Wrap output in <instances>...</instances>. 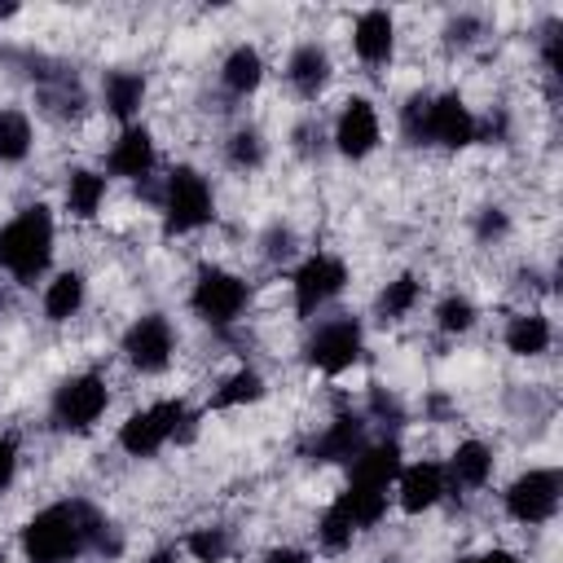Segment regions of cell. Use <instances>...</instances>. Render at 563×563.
<instances>
[{
    "label": "cell",
    "mask_w": 563,
    "mask_h": 563,
    "mask_svg": "<svg viewBox=\"0 0 563 563\" xmlns=\"http://www.w3.org/2000/svg\"><path fill=\"white\" fill-rule=\"evenodd\" d=\"M106 198H110V180H106L101 167H79V163H75V167L62 176V211H66L70 220L92 224V220L101 216Z\"/></svg>",
    "instance_id": "ffe728a7"
},
{
    "label": "cell",
    "mask_w": 563,
    "mask_h": 563,
    "mask_svg": "<svg viewBox=\"0 0 563 563\" xmlns=\"http://www.w3.org/2000/svg\"><path fill=\"white\" fill-rule=\"evenodd\" d=\"M176 347H180V339H176V325H172L167 312H141V317H132L128 330L119 334V356H123V365H128L132 374H145V378L163 374V369L176 361Z\"/></svg>",
    "instance_id": "8fae6325"
},
{
    "label": "cell",
    "mask_w": 563,
    "mask_h": 563,
    "mask_svg": "<svg viewBox=\"0 0 563 563\" xmlns=\"http://www.w3.org/2000/svg\"><path fill=\"white\" fill-rule=\"evenodd\" d=\"M158 216H163V233L167 238H189L216 224V189L207 180V172H198L194 163H176L167 167L163 185H158Z\"/></svg>",
    "instance_id": "277c9868"
},
{
    "label": "cell",
    "mask_w": 563,
    "mask_h": 563,
    "mask_svg": "<svg viewBox=\"0 0 563 563\" xmlns=\"http://www.w3.org/2000/svg\"><path fill=\"white\" fill-rule=\"evenodd\" d=\"M400 132L409 145H431V150H444V154H462L479 141V114L471 110V101L457 92V88H444V92H413L405 106H400Z\"/></svg>",
    "instance_id": "7a4b0ae2"
},
{
    "label": "cell",
    "mask_w": 563,
    "mask_h": 563,
    "mask_svg": "<svg viewBox=\"0 0 563 563\" xmlns=\"http://www.w3.org/2000/svg\"><path fill=\"white\" fill-rule=\"evenodd\" d=\"M233 532L224 528V523H198V528H189L185 532V541H180V554L189 559V563H229L233 559Z\"/></svg>",
    "instance_id": "f1b7e54d"
},
{
    "label": "cell",
    "mask_w": 563,
    "mask_h": 563,
    "mask_svg": "<svg viewBox=\"0 0 563 563\" xmlns=\"http://www.w3.org/2000/svg\"><path fill=\"white\" fill-rule=\"evenodd\" d=\"M268 396V378L255 369V365H238L229 369L211 396H207V409H246V405H260Z\"/></svg>",
    "instance_id": "484cf974"
},
{
    "label": "cell",
    "mask_w": 563,
    "mask_h": 563,
    "mask_svg": "<svg viewBox=\"0 0 563 563\" xmlns=\"http://www.w3.org/2000/svg\"><path fill=\"white\" fill-rule=\"evenodd\" d=\"M154 167H158V141H154V132H150L145 123L119 128V136L110 141V150H106V158H101L106 180H128V185L150 180Z\"/></svg>",
    "instance_id": "5bb4252c"
},
{
    "label": "cell",
    "mask_w": 563,
    "mask_h": 563,
    "mask_svg": "<svg viewBox=\"0 0 563 563\" xmlns=\"http://www.w3.org/2000/svg\"><path fill=\"white\" fill-rule=\"evenodd\" d=\"M330 79H334L330 48L321 40H299L290 48V57H286V84H290V92L303 97V101H317L330 88Z\"/></svg>",
    "instance_id": "e0dca14e"
},
{
    "label": "cell",
    "mask_w": 563,
    "mask_h": 563,
    "mask_svg": "<svg viewBox=\"0 0 563 563\" xmlns=\"http://www.w3.org/2000/svg\"><path fill=\"white\" fill-rule=\"evenodd\" d=\"M216 79H220V88H224L229 97L246 101V97H255V92L264 88V79H268V62H264V53H260L251 40H242V44H233V48L224 53Z\"/></svg>",
    "instance_id": "603a6c76"
},
{
    "label": "cell",
    "mask_w": 563,
    "mask_h": 563,
    "mask_svg": "<svg viewBox=\"0 0 563 563\" xmlns=\"http://www.w3.org/2000/svg\"><path fill=\"white\" fill-rule=\"evenodd\" d=\"M189 422H194V409H189L185 396H158V400L132 409V413L119 422L114 444H119L123 457L145 462V457H158L172 440H180V431H185Z\"/></svg>",
    "instance_id": "5b68a950"
},
{
    "label": "cell",
    "mask_w": 563,
    "mask_h": 563,
    "mask_svg": "<svg viewBox=\"0 0 563 563\" xmlns=\"http://www.w3.org/2000/svg\"><path fill=\"white\" fill-rule=\"evenodd\" d=\"M185 554H180V545H158V550H150L141 563H180Z\"/></svg>",
    "instance_id": "8d00e7d4"
},
{
    "label": "cell",
    "mask_w": 563,
    "mask_h": 563,
    "mask_svg": "<svg viewBox=\"0 0 563 563\" xmlns=\"http://www.w3.org/2000/svg\"><path fill=\"white\" fill-rule=\"evenodd\" d=\"M264 563H312V554L299 550V545H273V550L264 554Z\"/></svg>",
    "instance_id": "e575fe53"
},
{
    "label": "cell",
    "mask_w": 563,
    "mask_h": 563,
    "mask_svg": "<svg viewBox=\"0 0 563 563\" xmlns=\"http://www.w3.org/2000/svg\"><path fill=\"white\" fill-rule=\"evenodd\" d=\"M365 444H369V418L343 409V413H334V418L312 435L308 457H312L317 466H347Z\"/></svg>",
    "instance_id": "2e32d148"
},
{
    "label": "cell",
    "mask_w": 563,
    "mask_h": 563,
    "mask_svg": "<svg viewBox=\"0 0 563 563\" xmlns=\"http://www.w3.org/2000/svg\"><path fill=\"white\" fill-rule=\"evenodd\" d=\"M110 400H114V391L101 369H75L48 396V427L62 435H88L110 413Z\"/></svg>",
    "instance_id": "8992f818"
},
{
    "label": "cell",
    "mask_w": 563,
    "mask_h": 563,
    "mask_svg": "<svg viewBox=\"0 0 563 563\" xmlns=\"http://www.w3.org/2000/svg\"><path fill=\"white\" fill-rule=\"evenodd\" d=\"M251 299H255L251 282L224 264H202L189 282V312L207 330H233L251 312Z\"/></svg>",
    "instance_id": "52a82bcc"
},
{
    "label": "cell",
    "mask_w": 563,
    "mask_h": 563,
    "mask_svg": "<svg viewBox=\"0 0 563 563\" xmlns=\"http://www.w3.org/2000/svg\"><path fill=\"white\" fill-rule=\"evenodd\" d=\"M422 290H427V282H422L418 273H396L391 282L378 286V295H374V317L387 321V325L409 321V317L418 312V303H422Z\"/></svg>",
    "instance_id": "d4e9b609"
},
{
    "label": "cell",
    "mask_w": 563,
    "mask_h": 563,
    "mask_svg": "<svg viewBox=\"0 0 563 563\" xmlns=\"http://www.w3.org/2000/svg\"><path fill=\"white\" fill-rule=\"evenodd\" d=\"M264 158H268V141H264L260 128H233L224 136V163L233 172H260Z\"/></svg>",
    "instance_id": "4dcf8cb0"
},
{
    "label": "cell",
    "mask_w": 563,
    "mask_h": 563,
    "mask_svg": "<svg viewBox=\"0 0 563 563\" xmlns=\"http://www.w3.org/2000/svg\"><path fill=\"white\" fill-rule=\"evenodd\" d=\"M453 563H475V554H462V559H453Z\"/></svg>",
    "instance_id": "74e56055"
},
{
    "label": "cell",
    "mask_w": 563,
    "mask_h": 563,
    "mask_svg": "<svg viewBox=\"0 0 563 563\" xmlns=\"http://www.w3.org/2000/svg\"><path fill=\"white\" fill-rule=\"evenodd\" d=\"M501 343H506L510 356L537 361V356H545V352L554 347V321H550L541 308H523V312H515V317L506 321Z\"/></svg>",
    "instance_id": "cb8c5ba5"
},
{
    "label": "cell",
    "mask_w": 563,
    "mask_h": 563,
    "mask_svg": "<svg viewBox=\"0 0 563 563\" xmlns=\"http://www.w3.org/2000/svg\"><path fill=\"white\" fill-rule=\"evenodd\" d=\"M400 466H405V449H400V440H396V435H378V440H369V444L347 462V479H352V484H369V488H387V493H391Z\"/></svg>",
    "instance_id": "7402d4cb"
},
{
    "label": "cell",
    "mask_w": 563,
    "mask_h": 563,
    "mask_svg": "<svg viewBox=\"0 0 563 563\" xmlns=\"http://www.w3.org/2000/svg\"><path fill=\"white\" fill-rule=\"evenodd\" d=\"M563 501V475L554 466H528L501 488V510L519 528H545L559 515Z\"/></svg>",
    "instance_id": "30bf717a"
},
{
    "label": "cell",
    "mask_w": 563,
    "mask_h": 563,
    "mask_svg": "<svg viewBox=\"0 0 563 563\" xmlns=\"http://www.w3.org/2000/svg\"><path fill=\"white\" fill-rule=\"evenodd\" d=\"M361 356H365V321L352 312L321 317L303 339V365L321 378H339V374L356 369Z\"/></svg>",
    "instance_id": "ba28073f"
},
{
    "label": "cell",
    "mask_w": 563,
    "mask_h": 563,
    "mask_svg": "<svg viewBox=\"0 0 563 563\" xmlns=\"http://www.w3.org/2000/svg\"><path fill=\"white\" fill-rule=\"evenodd\" d=\"M145 101H150V79H145L141 70L119 66V70H106V75H101V110H106L119 128L141 123Z\"/></svg>",
    "instance_id": "ac0fdd59"
},
{
    "label": "cell",
    "mask_w": 563,
    "mask_h": 563,
    "mask_svg": "<svg viewBox=\"0 0 563 563\" xmlns=\"http://www.w3.org/2000/svg\"><path fill=\"white\" fill-rule=\"evenodd\" d=\"M334 497L347 510V519L356 523V532H374L391 510V493L387 488H369V484H352V479H343V488Z\"/></svg>",
    "instance_id": "4316f807"
},
{
    "label": "cell",
    "mask_w": 563,
    "mask_h": 563,
    "mask_svg": "<svg viewBox=\"0 0 563 563\" xmlns=\"http://www.w3.org/2000/svg\"><path fill=\"white\" fill-rule=\"evenodd\" d=\"M35 154V119L22 106H0V167H22Z\"/></svg>",
    "instance_id": "83f0119b"
},
{
    "label": "cell",
    "mask_w": 563,
    "mask_h": 563,
    "mask_svg": "<svg viewBox=\"0 0 563 563\" xmlns=\"http://www.w3.org/2000/svg\"><path fill=\"white\" fill-rule=\"evenodd\" d=\"M88 303V277L79 268H57L44 277V290H40V312L48 325H70Z\"/></svg>",
    "instance_id": "44dd1931"
},
{
    "label": "cell",
    "mask_w": 563,
    "mask_h": 563,
    "mask_svg": "<svg viewBox=\"0 0 563 563\" xmlns=\"http://www.w3.org/2000/svg\"><path fill=\"white\" fill-rule=\"evenodd\" d=\"M449 493H453V488H449L444 462H435V457H413V462H405V466L396 471V484H391V501H396V510L409 515V519L431 515Z\"/></svg>",
    "instance_id": "4fadbf2b"
},
{
    "label": "cell",
    "mask_w": 563,
    "mask_h": 563,
    "mask_svg": "<svg viewBox=\"0 0 563 563\" xmlns=\"http://www.w3.org/2000/svg\"><path fill=\"white\" fill-rule=\"evenodd\" d=\"M106 515L84 497H62L40 506L18 528L22 563H79L84 554H106Z\"/></svg>",
    "instance_id": "6da1fadb"
},
{
    "label": "cell",
    "mask_w": 563,
    "mask_h": 563,
    "mask_svg": "<svg viewBox=\"0 0 563 563\" xmlns=\"http://www.w3.org/2000/svg\"><path fill=\"white\" fill-rule=\"evenodd\" d=\"M506 229H510V216L501 207H484L475 216V238L479 242H497V238H506Z\"/></svg>",
    "instance_id": "836d02e7"
},
{
    "label": "cell",
    "mask_w": 563,
    "mask_h": 563,
    "mask_svg": "<svg viewBox=\"0 0 563 563\" xmlns=\"http://www.w3.org/2000/svg\"><path fill=\"white\" fill-rule=\"evenodd\" d=\"M431 317H435V330H440V334H466V330L479 321V308H475V299H471V295L449 290V295L431 308Z\"/></svg>",
    "instance_id": "1f68e13d"
},
{
    "label": "cell",
    "mask_w": 563,
    "mask_h": 563,
    "mask_svg": "<svg viewBox=\"0 0 563 563\" xmlns=\"http://www.w3.org/2000/svg\"><path fill=\"white\" fill-rule=\"evenodd\" d=\"M312 537H317V550H321V554H343V550H352V541H356V523L347 519V510L339 506V497H330V501L321 506Z\"/></svg>",
    "instance_id": "f546056e"
},
{
    "label": "cell",
    "mask_w": 563,
    "mask_h": 563,
    "mask_svg": "<svg viewBox=\"0 0 563 563\" xmlns=\"http://www.w3.org/2000/svg\"><path fill=\"white\" fill-rule=\"evenodd\" d=\"M18 471H22V444L13 431H0V497L18 484Z\"/></svg>",
    "instance_id": "d6a6232c"
},
{
    "label": "cell",
    "mask_w": 563,
    "mask_h": 563,
    "mask_svg": "<svg viewBox=\"0 0 563 563\" xmlns=\"http://www.w3.org/2000/svg\"><path fill=\"white\" fill-rule=\"evenodd\" d=\"M352 282V268L343 255L334 251H308L295 268H290V312L299 321H312L321 317Z\"/></svg>",
    "instance_id": "9c48e42d"
},
{
    "label": "cell",
    "mask_w": 563,
    "mask_h": 563,
    "mask_svg": "<svg viewBox=\"0 0 563 563\" xmlns=\"http://www.w3.org/2000/svg\"><path fill=\"white\" fill-rule=\"evenodd\" d=\"M330 145L347 163H365L369 154H378V145H383V114H378V106L369 97H361V92L347 97L339 106L334 123H330Z\"/></svg>",
    "instance_id": "7c38bea8"
},
{
    "label": "cell",
    "mask_w": 563,
    "mask_h": 563,
    "mask_svg": "<svg viewBox=\"0 0 563 563\" xmlns=\"http://www.w3.org/2000/svg\"><path fill=\"white\" fill-rule=\"evenodd\" d=\"M475 563H523V559L515 550H506V545H488V550L475 554Z\"/></svg>",
    "instance_id": "d590c367"
},
{
    "label": "cell",
    "mask_w": 563,
    "mask_h": 563,
    "mask_svg": "<svg viewBox=\"0 0 563 563\" xmlns=\"http://www.w3.org/2000/svg\"><path fill=\"white\" fill-rule=\"evenodd\" d=\"M493 471H497V453L488 440L479 435H466L453 444L449 462H444V475H449V488H466V493H484L493 484Z\"/></svg>",
    "instance_id": "d6986e66"
},
{
    "label": "cell",
    "mask_w": 563,
    "mask_h": 563,
    "mask_svg": "<svg viewBox=\"0 0 563 563\" xmlns=\"http://www.w3.org/2000/svg\"><path fill=\"white\" fill-rule=\"evenodd\" d=\"M57 255V216L48 202H26L0 224V273L31 290L35 282L48 277Z\"/></svg>",
    "instance_id": "3957f363"
},
{
    "label": "cell",
    "mask_w": 563,
    "mask_h": 563,
    "mask_svg": "<svg viewBox=\"0 0 563 563\" xmlns=\"http://www.w3.org/2000/svg\"><path fill=\"white\" fill-rule=\"evenodd\" d=\"M347 44H352V57H356L365 70H383V66H391L396 44H400L396 13H391V9H361V13L352 18Z\"/></svg>",
    "instance_id": "9a60e30c"
}]
</instances>
